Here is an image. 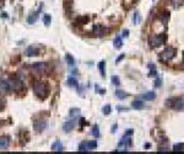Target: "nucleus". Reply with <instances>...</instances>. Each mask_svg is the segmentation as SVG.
I'll return each mask as SVG.
<instances>
[{
	"label": "nucleus",
	"mask_w": 184,
	"mask_h": 154,
	"mask_svg": "<svg viewBox=\"0 0 184 154\" xmlns=\"http://www.w3.org/2000/svg\"><path fill=\"white\" fill-rule=\"evenodd\" d=\"M166 106L174 110H184V97L183 96L169 97L168 100H166Z\"/></svg>",
	"instance_id": "nucleus-1"
},
{
	"label": "nucleus",
	"mask_w": 184,
	"mask_h": 154,
	"mask_svg": "<svg viewBox=\"0 0 184 154\" xmlns=\"http://www.w3.org/2000/svg\"><path fill=\"white\" fill-rule=\"evenodd\" d=\"M33 91L34 94L39 97V99H44L48 94V88H47V84L46 83H42V82H37L33 84Z\"/></svg>",
	"instance_id": "nucleus-2"
},
{
	"label": "nucleus",
	"mask_w": 184,
	"mask_h": 154,
	"mask_svg": "<svg viewBox=\"0 0 184 154\" xmlns=\"http://www.w3.org/2000/svg\"><path fill=\"white\" fill-rule=\"evenodd\" d=\"M176 53H177V51H176L174 48L167 47V48L163 51V52H161V54H160V60H161L162 63H167V62H169L171 59L174 58Z\"/></svg>",
	"instance_id": "nucleus-3"
},
{
	"label": "nucleus",
	"mask_w": 184,
	"mask_h": 154,
	"mask_svg": "<svg viewBox=\"0 0 184 154\" xmlns=\"http://www.w3.org/2000/svg\"><path fill=\"white\" fill-rule=\"evenodd\" d=\"M166 41V35H159V36H153L150 38V46L152 48H159L162 46Z\"/></svg>",
	"instance_id": "nucleus-4"
},
{
	"label": "nucleus",
	"mask_w": 184,
	"mask_h": 154,
	"mask_svg": "<svg viewBox=\"0 0 184 154\" xmlns=\"http://www.w3.org/2000/svg\"><path fill=\"white\" fill-rule=\"evenodd\" d=\"M97 148V142L96 140H91V142H82L79 146V150L80 152H87V150H92Z\"/></svg>",
	"instance_id": "nucleus-5"
},
{
	"label": "nucleus",
	"mask_w": 184,
	"mask_h": 154,
	"mask_svg": "<svg viewBox=\"0 0 184 154\" xmlns=\"http://www.w3.org/2000/svg\"><path fill=\"white\" fill-rule=\"evenodd\" d=\"M9 84L11 90H21V89H23V82L20 79H11L9 80Z\"/></svg>",
	"instance_id": "nucleus-6"
},
{
	"label": "nucleus",
	"mask_w": 184,
	"mask_h": 154,
	"mask_svg": "<svg viewBox=\"0 0 184 154\" xmlns=\"http://www.w3.org/2000/svg\"><path fill=\"white\" fill-rule=\"evenodd\" d=\"M10 91H11V88H10L9 82H6V80L0 82V93H1V94H7Z\"/></svg>",
	"instance_id": "nucleus-7"
},
{
	"label": "nucleus",
	"mask_w": 184,
	"mask_h": 154,
	"mask_svg": "<svg viewBox=\"0 0 184 154\" xmlns=\"http://www.w3.org/2000/svg\"><path fill=\"white\" fill-rule=\"evenodd\" d=\"M39 54V48L36 47V46H30L27 49H26V56L28 57H34V56H38Z\"/></svg>",
	"instance_id": "nucleus-8"
},
{
	"label": "nucleus",
	"mask_w": 184,
	"mask_h": 154,
	"mask_svg": "<svg viewBox=\"0 0 184 154\" xmlns=\"http://www.w3.org/2000/svg\"><path fill=\"white\" fill-rule=\"evenodd\" d=\"M46 126H47L46 121H36L34 125H33L34 130H36L37 132H42V131L44 130V128H46Z\"/></svg>",
	"instance_id": "nucleus-9"
},
{
	"label": "nucleus",
	"mask_w": 184,
	"mask_h": 154,
	"mask_svg": "<svg viewBox=\"0 0 184 154\" xmlns=\"http://www.w3.org/2000/svg\"><path fill=\"white\" fill-rule=\"evenodd\" d=\"M10 144L9 137H0V149H6Z\"/></svg>",
	"instance_id": "nucleus-10"
},
{
	"label": "nucleus",
	"mask_w": 184,
	"mask_h": 154,
	"mask_svg": "<svg viewBox=\"0 0 184 154\" xmlns=\"http://www.w3.org/2000/svg\"><path fill=\"white\" fill-rule=\"evenodd\" d=\"M131 106H133L135 110H141V109H144L145 104H144V101L141 99H135L133 101V105H131Z\"/></svg>",
	"instance_id": "nucleus-11"
},
{
	"label": "nucleus",
	"mask_w": 184,
	"mask_h": 154,
	"mask_svg": "<svg viewBox=\"0 0 184 154\" xmlns=\"http://www.w3.org/2000/svg\"><path fill=\"white\" fill-rule=\"evenodd\" d=\"M32 69L34 72H37V73L46 72V64L44 63H37V64H34V66H32Z\"/></svg>",
	"instance_id": "nucleus-12"
},
{
	"label": "nucleus",
	"mask_w": 184,
	"mask_h": 154,
	"mask_svg": "<svg viewBox=\"0 0 184 154\" xmlns=\"http://www.w3.org/2000/svg\"><path fill=\"white\" fill-rule=\"evenodd\" d=\"M74 126H75V120H71V121H69V122H67V123H64V131L65 132H70L73 128H74Z\"/></svg>",
	"instance_id": "nucleus-13"
},
{
	"label": "nucleus",
	"mask_w": 184,
	"mask_h": 154,
	"mask_svg": "<svg viewBox=\"0 0 184 154\" xmlns=\"http://www.w3.org/2000/svg\"><path fill=\"white\" fill-rule=\"evenodd\" d=\"M52 150H55V152L63 150V144H61L60 140H57V142L53 143V146H52Z\"/></svg>",
	"instance_id": "nucleus-14"
},
{
	"label": "nucleus",
	"mask_w": 184,
	"mask_h": 154,
	"mask_svg": "<svg viewBox=\"0 0 184 154\" xmlns=\"http://www.w3.org/2000/svg\"><path fill=\"white\" fill-rule=\"evenodd\" d=\"M79 116H80V110H79V109H73V110L70 111V117H71L73 120L79 119Z\"/></svg>",
	"instance_id": "nucleus-15"
},
{
	"label": "nucleus",
	"mask_w": 184,
	"mask_h": 154,
	"mask_svg": "<svg viewBox=\"0 0 184 154\" xmlns=\"http://www.w3.org/2000/svg\"><path fill=\"white\" fill-rule=\"evenodd\" d=\"M155 96H156V95H155L153 91H149V93H146V94H144V95H142V97L145 99V100H153Z\"/></svg>",
	"instance_id": "nucleus-16"
},
{
	"label": "nucleus",
	"mask_w": 184,
	"mask_h": 154,
	"mask_svg": "<svg viewBox=\"0 0 184 154\" xmlns=\"http://www.w3.org/2000/svg\"><path fill=\"white\" fill-rule=\"evenodd\" d=\"M174 152H184V143H177L173 146Z\"/></svg>",
	"instance_id": "nucleus-17"
},
{
	"label": "nucleus",
	"mask_w": 184,
	"mask_h": 154,
	"mask_svg": "<svg viewBox=\"0 0 184 154\" xmlns=\"http://www.w3.org/2000/svg\"><path fill=\"white\" fill-rule=\"evenodd\" d=\"M115 96H117L118 99H125V97L128 96V94H126L125 91H123V90H117V91H115Z\"/></svg>",
	"instance_id": "nucleus-18"
},
{
	"label": "nucleus",
	"mask_w": 184,
	"mask_h": 154,
	"mask_svg": "<svg viewBox=\"0 0 184 154\" xmlns=\"http://www.w3.org/2000/svg\"><path fill=\"white\" fill-rule=\"evenodd\" d=\"M168 19H169V14H168V11H163V14H162V16H161V21H162V23H163V25H166V23H167V21H168Z\"/></svg>",
	"instance_id": "nucleus-19"
},
{
	"label": "nucleus",
	"mask_w": 184,
	"mask_h": 154,
	"mask_svg": "<svg viewBox=\"0 0 184 154\" xmlns=\"http://www.w3.org/2000/svg\"><path fill=\"white\" fill-rule=\"evenodd\" d=\"M92 136L93 137H99V128L97 125L93 126V128H92Z\"/></svg>",
	"instance_id": "nucleus-20"
},
{
	"label": "nucleus",
	"mask_w": 184,
	"mask_h": 154,
	"mask_svg": "<svg viewBox=\"0 0 184 154\" xmlns=\"http://www.w3.org/2000/svg\"><path fill=\"white\" fill-rule=\"evenodd\" d=\"M122 45H123V43H122V38H120V37H117L115 40H114V47H115V48H120Z\"/></svg>",
	"instance_id": "nucleus-21"
},
{
	"label": "nucleus",
	"mask_w": 184,
	"mask_h": 154,
	"mask_svg": "<svg viewBox=\"0 0 184 154\" xmlns=\"http://www.w3.org/2000/svg\"><path fill=\"white\" fill-rule=\"evenodd\" d=\"M104 66H106V63H104L103 60L98 64V67H99V70H101V74H102V76H104Z\"/></svg>",
	"instance_id": "nucleus-22"
},
{
	"label": "nucleus",
	"mask_w": 184,
	"mask_h": 154,
	"mask_svg": "<svg viewBox=\"0 0 184 154\" xmlns=\"http://www.w3.org/2000/svg\"><path fill=\"white\" fill-rule=\"evenodd\" d=\"M111 79H112V83H113L114 85H119V84H120V82H119V78H118L117 75H113Z\"/></svg>",
	"instance_id": "nucleus-23"
},
{
	"label": "nucleus",
	"mask_w": 184,
	"mask_h": 154,
	"mask_svg": "<svg viewBox=\"0 0 184 154\" xmlns=\"http://www.w3.org/2000/svg\"><path fill=\"white\" fill-rule=\"evenodd\" d=\"M67 60H68V63L70 64V66H74V64H75V62H74V58H73L70 54H67Z\"/></svg>",
	"instance_id": "nucleus-24"
},
{
	"label": "nucleus",
	"mask_w": 184,
	"mask_h": 154,
	"mask_svg": "<svg viewBox=\"0 0 184 154\" xmlns=\"http://www.w3.org/2000/svg\"><path fill=\"white\" fill-rule=\"evenodd\" d=\"M36 19H37V14H32L31 16H28V22L30 23H33L36 21Z\"/></svg>",
	"instance_id": "nucleus-25"
},
{
	"label": "nucleus",
	"mask_w": 184,
	"mask_h": 154,
	"mask_svg": "<svg viewBox=\"0 0 184 154\" xmlns=\"http://www.w3.org/2000/svg\"><path fill=\"white\" fill-rule=\"evenodd\" d=\"M103 113H104V115H109V113H111V106H109V105H107V106L103 107Z\"/></svg>",
	"instance_id": "nucleus-26"
},
{
	"label": "nucleus",
	"mask_w": 184,
	"mask_h": 154,
	"mask_svg": "<svg viewBox=\"0 0 184 154\" xmlns=\"http://www.w3.org/2000/svg\"><path fill=\"white\" fill-rule=\"evenodd\" d=\"M68 84H69L70 86H76V85H77V83H76V80H75L74 78H70V79L68 80Z\"/></svg>",
	"instance_id": "nucleus-27"
},
{
	"label": "nucleus",
	"mask_w": 184,
	"mask_h": 154,
	"mask_svg": "<svg viewBox=\"0 0 184 154\" xmlns=\"http://www.w3.org/2000/svg\"><path fill=\"white\" fill-rule=\"evenodd\" d=\"M161 85H162V79H161V78H157V79H156V82H155V86L160 88Z\"/></svg>",
	"instance_id": "nucleus-28"
},
{
	"label": "nucleus",
	"mask_w": 184,
	"mask_h": 154,
	"mask_svg": "<svg viewBox=\"0 0 184 154\" xmlns=\"http://www.w3.org/2000/svg\"><path fill=\"white\" fill-rule=\"evenodd\" d=\"M44 23H46V26H48V25L50 23V16L49 15H46L44 16Z\"/></svg>",
	"instance_id": "nucleus-29"
},
{
	"label": "nucleus",
	"mask_w": 184,
	"mask_h": 154,
	"mask_svg": "<svg viewBox=\"0 0 184 154\" xmlns=\"http://www.w3.org/2000/svg\"><path fill=\"white\" fill-rule=\"evenodd\" d=\"M4 107H5V101L0 97V110H3Z\"/></svg>",
	"instance_id": "nucleus-30"
},
{
	"label": "nucleus",
	"mask_w": 184,
	"mask_h": 154,
	"mask_svg": "<svg viewBox=\"0 0 184 154\" xmlns=\"http://www.w3.org/2000/svg\"><path fill=\"white\" fill-rule=\"evenodd\" d=\"M123 58H124V56H120V57H119V58H118V59H117V63H118V62H119V60H122V59H123Z\"/></svg>",
	"instance_id": "nucleus-31"
},
{
	"label": "nucleus",
	"mask_w": 184,
	"mask_h": 154,
	"mask_svg": "<svg viewBox=\"0 0 184 154\" xmlns=\"http://www.w3.org/2000/svg\"><path fill=\"white\" fill-rule=\"evenodd\" d=\"M128 35H129V31H126V30H125V31H124V33H123V36H128Z\"/></svg>",
	"instance_id": "nucleus-32"
},
{
	"label": "nucleus",
	"mask_w": 184,
	"mask_h": 154,
	"mask_svg": "<svg viewBox=\"0 0 184 154\" xmlns=\"http://www.w3.org/2000/svg\"><path fill=\"white\" fill-rule=\"evenodd\" d=\"M183 59H184V54H183Z\"/></svg>",
	"instance_id": "nucleus-33"
}]
</instances>
